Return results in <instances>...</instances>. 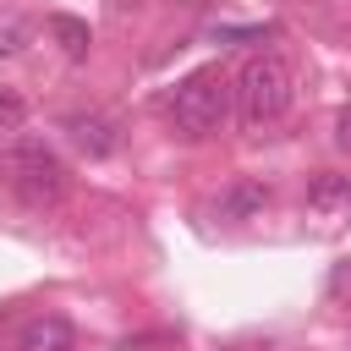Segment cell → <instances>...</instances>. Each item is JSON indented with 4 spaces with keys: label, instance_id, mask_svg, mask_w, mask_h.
<instances>
[{
    "label": "cell",
    "instance_id": "1",
    "mask_svg": "<svg viewBox=\"0 0 351 351\" xmlns=\"http://www.w3.org/2000/svg\"><path fill=\"white\" fill-rule=\"evenodd\" d=\"M296 99V77L280 55H252L236 82H230V110L247 121V126H274Z\"/></svg>",
    "mask_w": 351,
    "mask_h": 351
},
{
    "label": "cell",
    "instance_id": "2",
    "mask_svg": "<svg viewBox=\"0 0 351 351\" xmlns=\"http://www.w3.org/2000/svg\"><path fill=\"white\" fill-rule=\"evenodd\" d=\"M225 121H230V77L219 66L192 71L170 99V126L181 137H214Z\"/></svg>",
    "mask_w": 351,
    "mask_h": 351
},
{
    "label": "cell",
    "instance_id": "3",
    "mask_svg": "<svg viewBox=\"0 0 351 351\" xmlns=\"http://www.w3.org/2000/svg\"><path fill=\"white\" fill-rule=\"evenodd\" d=\"M5 176H11V192L27 203V208H55L66 197V165L44 148V143H22L11 159H5Z\"/></svg>",
    "mask_w": 351,
    "mask_h": 351
},
{
    "label": "cell",
    "instance_id": "4",
    "mask_svg": "<svg viewBox=\"0 0 351 351\" xmlns=\"http://www.w3.org/2000/svg\"><path fill=\"white\" fill-rule=\"evenodd\" d=\"M66 137H71L88 159H104V154L121 148V126H115L110 115H99V110H71V115H66Z\"/></svg>",
    "mask_w": 351,
    "mask_h": 351
},
{
    "label": "cell",
    "instance_id": "5",
    "mask_svg": "<svg viewBox=\"0 0 351 351\" xmlns=\"http://www.w3.org/2000/svg\"><path fill=\"white\" fill-rule=\"evenodd\" d=\"M71 324L60 318V313H38V318H27L22 324V335H16V346L22 351H71Z\"/></svg>",
    "mask_w": 351,
    "mask_h": 351
},
{
    "label": "cell",
    "instance_id": "6",
    "mask_svg": "<svg viewBox=\"0 0 351 351\" xmlns=\"http://www.w3.org/2000/svg\"><path fill=\"white\" fill-rule=\"evenodd\" d=\"M263 208H269V186H263V181H236V186H225L219 203H214L219 219H258Z\"/></svg>",
    "mask_w": 351,
    "mask_h": 351
},
{
    "label": "cell",
    "instance_id": "7",
    "mask_svg": "<svg viewBox=\"0 0 351 351\" xmlns=\"http://www.w3.org/2000/svg\"><path fill=\"white\" fill-rule=\"evenodd\" d=\"M49 33L60 38V49H66L71 60H82V55H88V44H93L88 22H77V16H66V11H55V16H49Z\"/></svg>",
    "mask_w": 351,
    "mask_h": 351
},
{
    "label": "cell",
    "instance_id": "8",
    "mask_svg": "<svg viewBox=\"0 0 351 351\" xmlns=\"http://www.w3.org/2000/svg\"><path fill=\"white\" fill-rule=\"evenodd\" d=\"M307 203H313V208H335V203H351V181H346V176H318V181L307 186Z\"/></svg>",
    "mask_w": 351,
    "mask_h": 351
},
{
    "label": "cell",
    "instance_id": "9",
    "mask_svg": "<svg viewBox=\"0 0 351 351\" xmlns=\"http://www.w3.org/2000/svg\"><path fill=\"white\" fill-rule=\"evenodd\" d=\"M329 296H335V302H346V296H351V258H340V263H335V274H329Z\"/></svg>",
    "mask_w": 351,
    "mask_h": 351
},
{
    "label": "cell",
    "instance_id": "10",
    "mask_svg": "<svg viewBox=\"0 0 351 351\" xmlns=\"http://www.w3.org/2000/svg\"><path fill=\"white\" fill-rule=\"evenodd\" d=\"M22 38H27V33H22V22H11V16H5V22H0V55H16V49H22Z\"/></svg>",
    "mask_w": 351,
    "mask_h": 351
},
{
    "label": "cell",
    "instance_id": "11",
    "mask_svg": "<svg viewBox=\"0 0 351 351\" xmlns=\"http://www.w3.org/2000/svg\"><path fill=\"white\" fill-rule=\"evenodd\" d=\"M22 115V99L16 93H0V121H16Z\"/></svg>",
    "mask_w": 351,
    "mask_h": 351
},
{
    "label": "cell",
    "instance_id": "12",
    "mask_svg": "<svg viewBox=\"0 0 351 351\" xmlns=\"http://www.w3.org/2000/svg\"><path fill=\"white\" fill-rule=\"evenodd\" d=\"M335 126H340V132H335V137H340V148H351V110H346V115H340Z\"/></svg>",
    "mask_w": 351,
    "mask_h": 351
}]
</instances>
